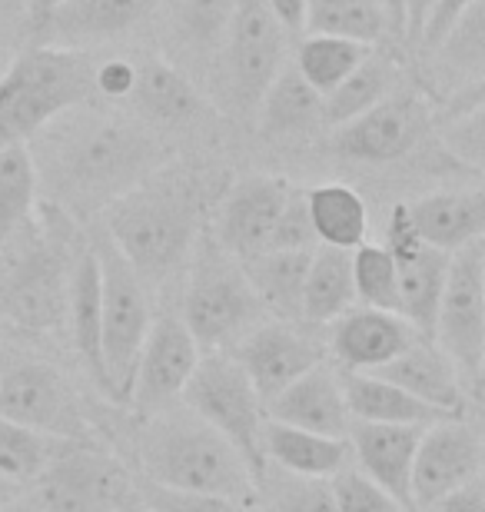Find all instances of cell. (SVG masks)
Masks as SVG:
<instances>
[{
	"mask_svg": "<svg viewBox=\"0 0 485 512\" xmlns=\"http://www.w3.org/2000/svg\"><path fill=\"white\" fill-rule=\"evenodd\" d=\"M213 200H220V193L213 190L210 170L163 163L103 210V237L147 290H157L187 266Z\"/></svg>",
	"mask_w": 485,
	"mask_h": 512,
	"instance_id": "1",
	"label": "cell"
},
{
	"mask_svg": "<svg viewBox=\"0 0 485 512\" xmlns=\"http://www.w3.org/2000/svg\"><path fill=\"white\" fill-rule=\"evenodd\" d=\"M60 150L54 157V187L60 210L94 213L147 180L153 170L170 163V147L137 117L87 114V120L57 133Z\"/></svg>",
	"mask_w": 485,
	"mask_h": 512,
	"instance_id": "2",
	"label": "cell"
},
{
	"mask_svg": "<svg viewBox=\"0 0 485 512\" xmlns=\"http://www.w3.org/2000/svg\"><path fill=\"white\" fill-rule=\"evenodd\" d=\"M133 453L140 463V479L153 486L256 506V483L240 453L187 406H170L140 419Z\"/></svg>",
	"mask_w": 485,
	"mask_h": 512,
	"instance_id": "3",
	"label": "cell"
},
{
	"mask_svg": "<svg viewBox=\"0 0 485 512\" xmlns=\"http://www.w3.org/2000/svg\"><path fill=\"white\" fill-rule=\"evenodd\" d=\"M94 57L87 50L27 44L0 77V150L30 143L54 120L94 104Z\"/></svg>",
	"mask_w": 485,
	"mask_h": 512,
	"instance_id": "4",
	"label": "cell"
},
{
	"mask_svg": "<svg viewBox=\"0 0 485 512\" xmlns=\"http://www.w3.org/2000/svg\"><path fill=\"white\" fill-rule=\"evenodd\" d=\"M50 227H27L14 247V260L7 263L0 280V313L17 330L54 333L67 316V283H70V253L77 243L67 210L57 203H44Z\"/></svg>",
	"mask_w": 485,
	"mask_h": 512,
	"instance_id": "5",
	"label": "cell"
},
{
	"mask_svg": "<svg viewBox=\"0 0 485 512\" xmlns=\"http://www.w3.org/2000/svg\"><path fill=\"white\" fill-rule=\"evenodd\" d=\"M180 320L190 330L200 353L233 350L253 326H260L263 306L256 300L243 266L226 253L210 227L200 230L187 260Z\"/></svg>",
	"mask_w": 485,
	"mask_h": 512,
	"instance_id": "6",
	"label": "cell"
},
{
	"mask_svg": "<svg viewBox=\"0 0 485 512\" xmlns=\"http://www.w3.org/2000/svg\"><path fill=\"white\" fill-rule=\"evenodd\" d=\"M286 37L263 0H236L230 30L213 60V94L230 117L253 120L266 87L286 64Z\"/></svg>",
	"mask_w": 485,
	"mask_h": 512,
	"instance_id": "7",
	"label": "cell"
},
{
	"mask_svg": "<svg viewBox=\"0 0 485 512\" xmlns=\"http://www.w3.org/2000/svg\"><path fill=\"white\" fill-rule=\"evenodd\" d=\"M100 263V353L107 396L127 406L140 346L153 323L150 290L107 237L90 240Z\"/></svg>",
	"mask_w": 485,
	"mask_h": 512,
	"instance_id": "8",
	"label": "cell"
},
{
	"mask_svg": "<svg viewBox=\"0 0 485 512\" xmlns=\"http://www.w3.org/2000/svg\"><path fill=\"white\" fill-rule=\"evenodd\" d=\"M180 403L193 416H200L206 426H213L240 453L253 483L263 476L266 459H263L260 436H263L266 413L263 403L256 399V389L246 380L243 366L233 360V353L220 350L200 356L193 376L183 386Z\"/></svg>",
	"mask_w": 485,
	"mask_h": 512,
	"instance_id": "9",
	"label": "cell"
},
{
	"mask_svg": "<svg viewBox=\"0 0 485 512\" xmlns=\"http://www.w3.org/2000/svg\"><path fill=\"white\" fill-rule=\"evenodd\" d=\"M432 340L462 376L472 403H479L485 363V240L449 253Z\"/></svg>",
	"mask_w": 485,
	"mask_h": 512,
	"instance_id": "10",
	"label": "cell"
},
{
	"mask_svg": "<svg viewBox=\"0 0 485 512\" xmlns=\"http://www.w3.org/2000/svg\"><path fill=\"white\" fill-rule=\"evenodd\" d=\"M34 489L44 512H123L133 499L127 469L90 439H64Z\"/></svg>",
	"mask_w": 485,
	"mask_h": 512,
	"instance_id": "11",
	"label": "cell"
},
{
	"mask_svg": "<svg viewBox=\"0 0 485 512\" xmlns=\"http://www.w3.org/2000/svg\"><path fill=\"white\" fill-rule=\"evenodd\" d=\"M436 110L422 90H392L349 124L329 133V153L353 163H396L416 153L432 137Z\"/></svg>",
	"mask_w": 485,
	"mask_h": 512,
	"instance_id": "12",
	"label": "cell"
},
{
	"mask_svg": "<svg viewBox=\"0 0 485 512\" xmlns=\"http://www.w3.org/2000/svg\"><path fill=\"white\" fill-rule=\"evenodd\" d=\"M293 190L290 180L273 173H250L233 180L216 200V223L210 233L236 263L246 266L270 250L273 230Z\"/></svg>",
	"mask_w": 485,
	"mask_h": 512,
	"instance_id": "13",
	"label": "cell"
},
{
	"mask_svg": "<svg viewBox=\"0 0 485 512\" xmlns=\"http://www.w3.org/2000/svg\"><path fill=\"white\" fill-rule=\"evenodd\" d=\"M226 353H233V360L243 366L246 380L256 389V399L266 409L299 376L309 373L319 363H326V340L316 336L309 326L276 320V323L253 326Z\"/></svg>",
	"mask_w": 485,
	"mask_h": 512,
	"instance_id": "14",
	"label": "cell"
},
{
	"mask_svg": "<svg viewBox=\"0 0 485 512\" xmlns=\"http://www.w3.org/2000/svg\"><path fill=\"white\" fill-rule=\"evenodd\" d=\"M200 356V346L193 343L190 330L177 313L157 316L140 346L127 406H133L140 419L177 406Z\"/></svg>",
	"mask_w": 485,
	"mask_h": 512,
	"instance_id": "15",
	"label": "cell"
},
{
	"mask_svg": "<svg viewBox=\"0 0 485 512\" xmlns=\"http://www.w3.org/2000/svg\"><path fill=\"white\" fill-rule=\"evenodd\" d=\"M0 416L54 439H87V423L67 380L37 360H10L0 386Z\"/></svg>",
	"mask_w": 485,
	"mask_h": 512,
	"instance_id": "16",
	"label": "cell"
},
{
	"mask_svg": "<svg viewBox=\"0 0 485 512\" xmlns=\"http://www.w3.org/2000/svg\"><path fill=\"white\" fill-rule=\"evenodd\" d=\"M482 433L466 416L442 419L422 429L416 456H412V506L426 512L442 496L482 473Z\"/></svg>",
	"mask_w": 485,
	"mask_h": 512,
	"instance_id": "17",
	"label": "cell"
},
{
	"mask_svg": "<svg viewBox=\"0 0 485 512\" xmlns=\"http://www.w3.org/2000/svg\"><path fill=\"white\" fill-rule=\"evenodd\" d=\"M392 263H396V283H399V316L406 320L419 336L432 340L436 330V310L442 283H446L449 253H442L429 243H422L406 217V203H396L389 213L386 243Z\"/></svg>",
	"mask_w": 485,
	"mask_h": 512,
	"instance_id": "18",
	"label": "cell"
},
{
	"mask_svg": "<svg viewBox=\"0 0 485 512\" xmlns=\"http://www.w3.org/2000/svg\"><path fill=\"white\" fill-rule=\"evenodd\" d=\"M163 0H64L50 14L27 24L30 44L87 50L107 40L127 37L130 30L157 14Z\"/></svg>",
	"mask_w": 485,
	"mask_h": 512,
	"instance_id": "19",
	"label": "cell"
},
{
	"mask_svg": "<svg viewBox=\"0 0 485 512\" xmlns=\"http://www.w3.org/2000/svg\"><path fill=\"white\" fill-rule=\"evenodd\" d=\"M416 340L419 333L399 313L353 306L349 313L329 323L326 356H333L336 370L373 373L396 360L399 353H406Z\"/></svg>",
	"mask_w": 485,
	"mask_h": 512,
	"instance_id": "20",
	"label": "cell"
},
{
	"mask_svg": "<svg viewBox=\"0 0 485 512\" xmlns=\"http://www.w3.org/2000/svg\"><path fill=\"white\" fill-rule=\"evenodd\" d=\"M422 429L419 426H389V423H359L353 419L346 433L349 459L359 473H366L379 489L396 499L406 512L412 506V456H416Z\"/></svg>",
	"mask_w": 485,
	"mask_h": 512,
	"instance_id": "21",
	"label": "cell"
},
{
	"mask_svg": "<svg viewBox=\"0 0 485 512\" xmlns=\"http://www.w3.org/2000/svg\"><path fill=\"white\" fill-rule=\"evenodd\" d=\"M133 117L153 130H190L210 117V100L170 60L147 57L137 64V84L127 97Z\"/></svg>",
	"mask_w": 485,
	"mask_h": 512,
	"instance_id": "22",
	"label": "cell"
},
{
	"mask_svg": "<svg viewBox=\"0 0 485 512\" xmlns=\"http://www.w3.org/2000/svg\"><path fill=\"white\" fill-rule=\"evenodd\" d=\"M263 413L266 419H276V423L333 439H346L349 423H353V416L346 409L343 383H339V370L333 363H319L309 373H303Z\"/></svg>",
	"mask_w": 485,
	"mask_h": 512,
	"instance_id": "23",
	"label": "cell"
},
{
	"mask_svg": "<svg viewBox=\"0 0 485 512\" xmlns=\"http://www.w3.org/2000/svg\"><path fill=\"white\" fill-rule=\"evenodd\" d=\"M373 373L379 380L406 389V393L422 399V403L436 406L439 413L466 416V409L472 403L466 386H462L459 370L452 366L449 356L439 350L436 340H426V336H419L406 353H399L396 360L379 366Z\"/></svg>",
	"mask_w": 485,
	"mask_h": 512,
	"instance_id": "24",
	"label": "cell"
},
{
	"mask_svg": "<svg viewBox=\"0 0 485 512\" xmlns=\"http://www.w3.org/2000/svg\"><path fill=\"white\" fill-rule=\"evenodd\" d=\"M406 217L416 237L442 253H456L485 233V193L472 190H436L406 203Z\"/></svg>",
	"mask_w": 485,
	"mask_h": 512,
	"instance_id": "25",
	"label": "cell"
},
{
	"mask_svg": "<svg viewBox=\"0 0 485 512\" xmlns=\"http://www.w3.org/2000/svg\"><path fill=\"white\" fill-rule=\"evenodd\" d=\"M67 320L74 350L90 373V380L107 396V376H103L100 353V263L90 240H77L70 253V283H67Z\"/></svg>",
	"mask_w": 485,
	"mask_h": 512,
	"instance_id": "26",
	"label": "cell"
},
{
	"mask_svg": "<svg viewBox=\"0 0 485 512\" xmlns=\"http://www.w3.org/2000/svg\"><path fill=\"white\" fill-rule=\"evenodd\" d=\"M339 383H343L346 409L359 423H389V426H419L426 429L442 419H456L449 413H439L436 406L422 403L406 389L379 380L376 373H346L339 370Z\"/></svg>",
	"mask_w": 485,
	"mask_h": 512,
	"instance_id": "27",
	"label": "cell"
},
{
	"mask_svg": "<svg viewBox=\"0 0 485 512\" xmlns=\"http://www.w3.org/2000/svg\"><path fill=\"white\" fill-rule=\"evenodd\" d=\"M260 446L266 463L303 479H329L349 463L346 439L306 433V429L276 423V419H266L263 423Z\"/></svg>",
	"mask_w": 485,
	"mask_h": 512,
	"instance_id": "28",
	"label": "cell"
},
{
	"mask_svg": "<svg viewBox=\"0 0 485 512\" xmlns=\"http://www.w3.org/2000/svg\"><path fill=\"white\" fill-rule=\"evenodd\" d=\"M236 0H177L170 17V64H213L230 30Z\"/></svg>",
	"mask_w": 485,
	"mask_h": 512,
	"instance_id": "29",
	"label": "cell"
},
{
	"mask_svg": "<svg viewBox=\"0 0 485 512\" xmlns=\"http://www.w3.org/2000/svg\"><path fill=\"white\" fill-rule=\"evenodd\" d=\"M399 80H402V67H399V60L389 54V44H376L366 54L363 64L323 97L319 124L326 130L349 124V120H356L359 114H366L369 107H376L379 100H386L392 90H399Z\"/></svg>",
	"mask_w": 485,
	"mask_h": 512,
	"instance_id": "30",
	"label": "cell"
},
{
	"mask_svg": "<svg viewBox=\"0 0 485 512\" xmlns=\"http://www.w3.org/2000/svg\"><path fill=\"white\" fill-rule=\"evenodd\" d=\"M353 306V250L316 247L306 266L299 320L306 326H329L343 313L353 310Z\"/></svg>",
	"mask_w": 485,
	"mask_h": 512,
	"instance_id": "31",
	"label": "cell"
},
{
	"mask_svg": "<svg viewBox=\"0 0 485 512\" xmlns=\"http://www.w3.org/2000/svg\"><path fill=\"white\" fill-rule=\"evenodd\" d=\"M306 213L309 227L316 233L319 247L356 250L366 243L369 233V210L349 183H319L306 190Z\"/></svg>",
	"mask_w": 485,
	"mask_h": 512,
	"instance_id": "32",
	"label": "cell"
},
{
	"mask_svg": "<svg viewBox=\"0 0 485 512\" xmlns=\"http://www.w3.org/2000/svg\"><path fill=\"white\" fill-rule=\"evenodd\" d=\"M323 114V97L306 84L296 64H283L280 74L273 77V84L266 87V94L256 107V127L263 137H296L309 127L319 124Z\"/></svg>",
	"mask_w": 485,
	"mask_h": 512,
	"instance_id": "33",
	"label": "cell"
},
{
	"mask_svg": "<svg viewBox=\"0 0 485 512\" xmlns=\"http://www.w3.org/2000/svg\"><path fill=\"white\" fill-rule=\"evenodd\" d=\"M313 250H270L243 266L256 300L270 310L276 320L299 323V303H303V280Z\"/></svg>",
	"mask_w": 485,
	"mask_h": 512,
	"instance_id": "34",
	"label": "cell"
},
{
	"mask_svg": "<svg viewBox=\"0 0 485 512\" xmlns=\"http://www.w3.org/2000/svg\"><path fill=\"white\" fill-rule=\"evenodd\" d=\"M37 160L27 143L0 150V247H10L37 213Z\"/></svg>",
	"mask_w": 485,
	"mask_h": 512,
	"instance_id": "35",
	"label": "cell"
},
{
	"mask_svg": "<svg viewBox=\"0 0 485 512\" xmlns=\"http://www.w3.org/2000/svg\"><path fill=\"white\" fill-rule=\"evenodd\" d=\"M306 34H336L359 44H389L392 27L383 0H306Z\"/></svg>",
	"mask_w": 485,
	"mask_h": 512,
	"instance_id": "36",
	"label": "cell"
},
{
	"mask_svg": "<svg viewBox=\"0 0 485 512\" xmlns=\"http://www.w3.org/2000/svg\"><path fill=\"white\" fill-rule=\"evenodd\" d=\"M369 44L359 40L336 37V34H306V40L296 50V70L303 80L316 90L319 97H326L329 90L339 87L353 70L363 64L369 54Z\"/></svg>",
	"mask_w": 485,
	"mask_h": 512,
	"instance_id": "37",
	"label": "cell"
},
{
	"mask_svg": "<svg viewBox=\"0 0 485 512\" xmlns=\"http://www.w3.org/2000/svg\"><path fill=\"white\" fill-rule=\"evenodd\" d=\"M256 506L260 512H336L329 479H303L266 463L256 479Z\"/></svg>",
	"mask_w": 485,
	"mask_h": 512,
	"instance_id": "38",
	"label": "cell"
},
{
	"mask_svg": "<svg viewBox=\"0 0 485 512\" xmlns=\"http://www.w3.org/2000/svg\"><path fill=\"white\" fill-rule=\"evenodd\" d=\"M60 443L64 439L44 436L37 429L0 416V473L20 486H34V479L47 469Z\"/></svg>",
	"mask_w": 485,
	"mask_h": 512,
	"instance_id": "39",
	"label": "cell"
},
{
	"mask_svg": "<svg viewBox=\"0 0 485 512\" xmlns=\"http://www.w3.org/2000/svg\"><path fill=\"white\" fill-rule=\"evenodd\" d=\"M353 290L356 303L369 306V310L399 313V283H396V263L386 247H363L353 250Z\"/></svg>",
	"mask_w": 485,
	"mask_h": 512,
	"instance_id": "40",
	"label": "cell"
},
{
	"mask_svg": "<svg viewBox=\"0 0 485 512\" xmlns=\"http://www.w3.org/2000/svg\"><path fill=\"white\" fill-rule=\"evenodd\" d=\"M485 7L482 0L459 20L456 27L442 37V44L432 50V60L449 64V70H469L472 80H482V64H485Z\"/></svg>",
	"mask_w": 485,
	"mask_h": 512,
	"instance_id": "41",
	"label": "cell"
},
{
	"mask_svg": "<svg viewBox=\"0 0 485 512\" xmlns=\"http://www.w3.org/2000/svg\"><path fill=\"white\" fill-rule=\"evenodd\" d=\"M329 493H333L336 512H406L386 489H379L366 473H359L353 459L329 476Z\"/></svg>",
	"mask_w": 485,
	"mask_h": 512,
	"instance_id": "42",
	"label": "cell"
},
{
	"mask_svg": "<svg viewBox=\"0 0 485 512\" xmlns=\"http://www.w3.org/2000/svg\"><path fill=\"white\" fill-rule=\"evenodd\" d=\"M133 496L147 512H253L250 503H236L226 496H203V493H177V489L153 486L147 479H137Z\"/></svg>",
	"mask_w": 485,
	"mask_h": 512,
	"instance_id": "43",
	"label": "cell"
},
{
	"mask_svg": "<svg viewBox=\"0 0 485 512\" xmlns=\"http://www.w3.org/2000/svg\"><path fill=\"white\" fill-rule=\"evenodd\" d=\"M482 97H472L466 107H452L449 130L442 133V143L449 147V153H456L459 163H469L472 170H482Z\"/></svg>",
	"mask_w": 485,
	"mask_h": 512,
	"instance_id": "44",
	"label": "cell"
},
{
	"mask_svg": "<svg viewBox=\"0 0 485 512\" xmlns=\"http://www.w3.org/2000/svg\"><path fill=\"white\" fill-rule=\"evenodd\" d=\"M316 233L309 227V213H306V190H293L290 200L280 213V223L273 230L270 250H316ZM266 250V253H270Z\"/></svg>",
	"mask_w": 485,
	"mask_h": 512,
	"instance_id": "45",
	"label": "cell"
},
{
	"mask_svg": "<svg viewBox=\"0 0 485 512\" xmlns=\"http://www.w3.org/2000/svg\"><path fill=\"white\" fill-rule=\"evenodd\" d=\"M479 0H432L429 4V14H426V24H422V34L416 40V50L422 57H429L432 50L442 44V37L449 34L452 27L459 24L462 17L476 7Z\"/></svg>",
	"mask_w": 485,
	"mask_h": 512,
	"instance_id": "46",
	"label": "cell"
},
{
	"mask_svg": "<svg viewBox=\"0 0 485 512\" xmlns=\"http://www.w3.org/2000/svg\"><path fill=\"white\" fill-rule=\"evenodd\" d=\"M137 84V60L113 57L94 67V94L103 100H127Z\"/></svg>",
	"mask_w": 485,
	"mask_h": 512,
	"instance_id": "47",
	"label": "cell"
},
{
	"mask_svg": "<svg viewBox=\"0 0 485 512\" xmlns=\"http://www.w3.org/2000/svg\"><path fill=\"white\" fill-rule=\"evenodd\" d=\"M426 512H485V479L482 473L472 476L469 483H462L459 489H452L439 499L436 506Z\"/></svg>",
	"mask_w": 485,
	"mask_h": 512,
	"instance_id": "48",
	"label": "cell"
},
{
	"mask_svg": "<svg viewBox=\"0 0 485 512\" xmlns=\"http://www.w3.org/2000/svg\"><path fill=\"white\" fill-rule=\"evenodd\" d=\"M286 34H306V0H263Z\"/></svg>",
	"mask_w": 485,
	"mask_h": 512,
	"instance_id": "49",
	"label": "cell"
},
{
	"mask_svg": "<svg viewBox=\"0 0 485 512\" xmlns=\"http://www.w3.org/2000/svg\"><path fill=\"white\" fill-rule=\"evenodd\" d=\"M432 0H406V27H402V44L409 50H416V40L422 34V24H426Z\"/></svg>",
	"mask_w": 485,
	"mask_h": 512,
	"instance_id": "50",
	"label": "cell"
},
{
	"mask_svg": "<svg viewBox=\"0 0 485 512\" xmlns=\"http://www.w3.org/2000/svg\"><path fill=\"white\" fill-rule=\"evenodd\" d=\"M389 27H392V40L402 44V27H406V0H383Z\"/></svg>",
	"mask_w": 485,
	"mask_h": 512,
	"instance_id": "51",
	"label": "cell"
},
{
	"mask_svg": "<svg viewBox=\"0 0 485 512\" xmlns=\"http://www.w3.org/2000/svg\"><path fill=\"white\" fill-rule=\"evenodd\" d=\"M57 4H64V0H24V14H27V24H34L44 14H50Z\"/></svg>",
	"mask_w": 485,
	"mask_h": 512,
	"instance_id": "52",
	"label": "cell"
},
{
	"mask_svg": "<svg viewBox=\"0 0 485 512\" xmlns=\"http://www.w3.org/2000/svg\"><path fill=\"white\" fill-rule=\"evenodd\" d=\"M20 496H24V486L0 473V509H4L7 503H14V499H20Z\"/></svg>",
	"mask_w": 485,
	"mask_h": 512,
	"instance_id": "53",
	"label": "cell"
},
{
	"mask_svg": "<svg viewBox=\"0 0 485 512\" xmlns=\"http://www.w3.org/2000/svg\"><path fill=\"white\" fill-rule=\"evenodd\" d=\"M0 512H44V509H40V506L34 503V499H24V496H20V499H14V503H7Z\"/></svg>",
	"mask_w": 485,
	"mask_h": 512,
	"instance_id": "54",
	"label": "cell"
},
{
	"mask_svg": "<svg viewBox=\"0 0 485 512\" xmlns=\"http://www.w3.org/2000/svg\"><path fill=\"white\" fill-rule=\"evenodd\" d=\"M123 512H147V509H143V506L137 503V496H133V499H130V503H127V506H123Z\"/></svg>",
	"mask_w": 485,
	"mask_h": 512,
	"instance_id": "55",
	"label": "cell"
},
{
	"mask_svg": "<svg viewBox=\"0 0 485 512\" xmlns=\"http://www.w3.org/2000/svg\"><path fill=\"white\" fill-rule=\"evenodd\" d=\"M7 363H10V360H7L4 353H0V386H4V373H7Z\"/></svg>",
	"mask_w": 485,
	"mask_h": 512,
	"instance_id": "56",
	"label": "cell"
},
{
	"mask_svg": "<svg viewBox=\"0 0 485 512\" xmlns=\"http://www.w3.org/2000/svg\"><path fill=\"white\" fill-rule=\"evenodd\" d=\"M17 7H24V0H4V10H17Z\"/></svg>",
	"mask_w": 485,
	"mask_h": 512,
	"instance_id": "57",
	"label": "cell"
}]
</instances>
